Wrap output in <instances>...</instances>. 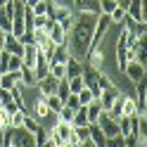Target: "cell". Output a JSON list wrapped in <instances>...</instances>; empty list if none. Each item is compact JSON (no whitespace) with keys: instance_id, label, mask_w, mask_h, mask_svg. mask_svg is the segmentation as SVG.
Returning a JSON list of instances; mask_svg holds the SVG:
<instances>
[{"instance_id":"obj_1","label":"cell","mask_w":147,"mask_h":147,"mask_svg":"<svg viewBox=\"0 0 147 147\" xmlns=\"http://www.w3.org/2000/svg\"><path fill=\"white\" fill-rule=\"evenodd\" d=\"M95 22H97V14L93 12H78V17H74V26L67 33L71 57H76L81 62L86 59V55L90 50V38H93V31H95Z\"/></svg>"},{"instance_id":"obj_2","label":"cell","mask_w":147,"mask_h":147,"mask_svg":"<svg viewBox=\"0 0 147 147\" xmlns=\"http://www.w3.org/2000/svg\"><path fill=\"white\" fill-rule=\"evenodd\" d=\"M48 138L52 140L55 147H62V145L71 138V123H64V121H59V119H57V123L48 131Z\"/></svg>"},{"instance_id":"obj_3","label":"cell","mask_w":147,"mask_h":147,"mask_svg":"<svg viewBox=\"0 0 147 147\" xmlns=\"http://www.w3.org/2000/svg\"><path fill=\"white\" fill-rule=\"evenodd\" d=\"M10 145L12 147H38L33 133H29L26 128H10Z\"/></svg>"},{"instance_id":"obj_4","label":"cell","mask_w":147,"mask_h":147,"mask_svg":"<svg viewBox=\"0 0 147 147\" xmlns=\"http://www.w3.org/2000/svg\"><path fill=\"white\" fill-rule=\"evenodd\" d=\"M128 36H131V31L121 26V33H119V38H116V64H119L121 71H123L126 62H128Z\"/></svg>"},{"instance_id":"obj_5","label":"cell","mask_w":147,"mask_h":147,"mask_svg":"<svg viewBox=\"0 0 147 147\" xmlns=\"http://www.w3.org/2000/svg\"><path fill=\"white\" fill-rule=\"evenodd\" d=\"M95 123L100 126V131L105 133V138H114V135H121V131H119V121H116L114 116H109L107 112H102V114H100Z\"/></svg>"},{"instance_id":"obj_6","label":"cell","mask_w":147,"mask_h":147,"mask_svg":"<svg viewBox=\"0 0 147 147\" xmlns=\"http://www.w3.org/2000/svg\"><path fill=\"white\" fill-rule=\"evenodd\" d=\"M126 14L131 17L133 22H147V14H145V0H128Z\"/></svg>"},{"instance_id":"obj_7","label":"cell","mask_w":147,"mask_h":147,"mask_svg":"<svg viewBox=\"0 0 147 147\" xmlns=\"http://www.w3.org/2000/svg\"><path fill=\"white\" fill-rule=\"evenodd\" d=\"M145 69H147V67H142L140 62L128 59V62H126V67H123V74L128 76V81H131V83H135V81L145 78Z\"/></svg>"},{"instance_id":"obj_8","label":"cell","mask_w":147,"mask_h":147,"mask_svg":"<svg viewBox=\"0 0 147 147\" xmlns=\"http://www.w3.org/2000/svg\"><path fill=\"white\" fill-rule=\"evenodd\" d=\"M57 83H59V78H55V76H50V74H45V76L36 83V88L40 90V95L43 97H48V95H55L57 93Z\"/></svg>"},{"instance_id":"obj_9","label":"cell","mask_w":147,"mask_h":147,"mask_svg":"<svg viewBox=\"0 0 147 147\" xmlns=\"http://www.w3.org/2000/svg\"><path fill=\"white\" fill-rule=\"evenodd\" d=\"M83 62L93 69H105V50L102 48H90Z\"/></svg>"},{"instance_id":"obj_10","label":"cell","mask_w":147,"mask_h":147,"mask_svg":"<svg viewBox=\"0 0 147 147\" xmlns=\"http://www.w3.org/2000/svg\"><path fill=\"white\" fill-rule=\"evenodd\" d=\"M121 93V90H119L116 86L114 88H105V90H100V105H102V112H109V107L114 105V100H116V95Z\"/></svg>"},{"instance_id":"obj_11","label":"cell","mask_w":147,"mask_h":147,"mask_svg":"<svg viewBox=\"0 0 147 147\" xmlns=\"http://www.w3.org/2000/svg\"><path fill=\"white\" fill-rule=\"evenodd\" d=\"M5 52H10V55H19L22 57V52H24V45L19 43V38H17L14 33H5Z\"/></svg>"},{"instance_id":"obj_12","label":"cell","mask_w":147,"mask_h":147,"mask_svg":"<svg viewBox=\"0 0 147 147\" xmlns=\"http://www.w3.org/2000/svg\"><path fill=\"white\" fill-rule=\"evenodd\" d=\"M88 140L93 142L95 147H105L107 138H105L102 131H100V126H97V123H88Z\"/></svg>"},{"instance_id":"obj_13","label":"cell","mask_w":147,"mask_h":147,"mask_svg":"<svg viewBox=\"0 0 147 147\" xmlns=\"http://www.w3.org/2000/svg\"><path fill=\"white\" fill-rule=\"evenodd\" d=\"M19 81L24 83V88H33L36 83H38V76H36V71H33V67H24L22 64V69H19Z\"/></svg>"},{"instance_id":"obj_14","label":"cell","mask_w":147,"mask_h":147,"mask_svg":"<svg viewBox=\"0 0 147 147\" xmlns=\"http://www.w3.org/2000/svg\"><path fill=\"white\" fill-rule=\"evenodd\" d=\"M64 69H67V78L81 76V74H83V62L76 59V57H69L67 62H64Z\"/></svg>"},{"instance_id":"obj_15","label":"cell","mask_w":147,"mask_h":147,"mask_svg":"<svg viewBox=\"0 0 147 147\" xmlns=\"http://www.w3.org/2000/svg\"><path fill=\"white\" fill-rule=\"evenodd\" d=\"M0 107H5L7 109V114H12L19 109V105L14 102V97L10 95V90H5V88H0Z\"/></svg>"},{"instance_id":"obj_16","label":"cell","mask_w":147,"mask_h":147,"mask_svg":"<svg viewBox=\"0 0 147 147\" xmlns=\"http://www.w3.org/2000/svg\"><path fill=\"white\" fill-rule=\"evenodd\" d=\"M78 12H93V14H100V0H74Z\"/></svg>"},{"instance_id":"obj_17","label":"cell","mask_w":147,"mask_h":147,"mask_svg":"<svg viewBox=\"0 0 147 147\" xmlns=\"http://www.w3.org/2000/svg\"><path fill=\"white\" fill-rule=\"evenodd\" d=\"M71 57V52H69V43H59V45H55V52H52V57L50 62H67Z\"/></svg>"},{"instance_id":"obj_18","label":"cell","mask_w":147,"mask_h":147,"mask_svg":"<svg viewBox=\"0 0 147 147\" xmlns=\"http://www.w3.org/2000/svg\"><path fill=\"white\" fill-rule=\"evenodd\" d=\"M33 71H36V76H38V81L45 76V74H50V62L45 55L38 52V57H36V64H33Z\"/></svg>"},{"instance_id":"obj_19","label":"cell","mask_w":147,"mask_h":147,"mask_svg":"<svg viewBox=\"0 0 147 147\" xmlns=\"http://www.w3.org/2000/svg\"><path fill=\"white\" fill-rule=\"evenodd\" d=\"M36 57H38V48L36 45H24V52H22V64L24 67H33Z\"/></svg>"},{"instance_id":"obj_20","label":"cell","mask_w":147,"mask_h":147,"mask_svg":"<svg viewBox=\"0 0 147 147\" xmlns=\"http://www.w3.org/2000/svg\"><path fill=\"white\" fill-rule=\"evenodd\" d=\"M19 71H7V74H3L0 76V88H5V90H10V88H14V83H19Z\"/></svg>"},{"instance_id":"obj_21","label":"cell","mask_w":147,"mask_h":147,"mask_svg":"<svg viewBox=\"0 0 147 147\" xmlns=\"http://www.w3.org/2000/svg\"><path fill=\"white\" fill-rule=\"evenodd\" d=\"M48 36H50V40H52L55 45H59V43H67V33H64V29H62V26H59L57 22L52 24V29L48 31Z\"/></svg>"},{"instance_id":"obj_22","label":"cell","mask_w":147,"mask_h":147,"mask_svg":"<svg viewBox=\"0 0 147 147\" xmlns=\"http://www.w3.org/2000/svg\"><path fill=\"white\" fill-rule=\"evenodd\" d=\"M86 109H88V123H95L97 121V116L102 114V105H100V100L95 97L90 105H86Z\"/></svg>"},{"instance_id":"obj_23","label":"cell","mask_w":147,"mask_h":147,"mask_svg":"<svg viewBox=\"0 0 147 147\" xmlns=\"http://www.w3.org/2000/svg\"><path fill=\"white\" fill-rule=\"evenodd\" d=\"M50 114H52V112L48 109V105H45V97L40 95V97H38V102H36V114H33V116H36V119H38V121L43 123V121H45V119H48Z\"/></svg>"},{"instance_id":"obj_24","label":"cell","mask_w":147,"mask_h":147,"mask_svg":"<svg viewBox=\"0 0 147 147\" xmlns=\"http://www.w3.org/2000/svg\"><path fill=\"white\" fill-rule=\"evenodd\" d=\"M71 126H88V109H86V105H81L76 112H74Z\"/></svg>"},{"instance_id":"obj_25","label":"cell","mask_w":147,"mask_h":147,"mask_svg":"<svg viewBox=\"0 0 147 147\" xmlns=\"http://www.w3.org/2000/svg\"><path fill=\"white\" fill-rule=\"evenodd\" d=\"M138 114V107H135V100L133 97H123V107H121V116H135Z\"/></svg>"},{"instance_id":"obj_26","label":"cell","mask_w":147,"mask_h":147,"mask_svg":"<svg viewBox=\"0 0 147 147\" xmlns=\"http://www.w3.org/2000/svg\"><path fill=\"white\" fill-rule=\"evenodd\" d=\"M22 128H26L29 133H36V131L40 128V121H38L36 116H31L29 112H26V114H24V123H22Z\"/></svg>"},{"instance_id":"obj_27","label":"cell","mask_w":147,"mask_h":147,"mask_svg":"<svg viewBox=\"0 0 147 147\" xmlns=\"http://www.w3.org/2000/svg\"><path fill=\"white\" fill-rule=\"evenodd\" d=\"M26 31V24H24V14H17V17H12V31L10 33H14L17 38Z\"/></svg>"},{"instance_id":"obj_28","label":"cell","mask_w":147,"mask_h":147,"mask_svg":"<svg viewBox=\"0 0 147 147\" xmlns=\"http://www.w3.org/2000/svg\"><path fill=\"white\" fill-rule=\"evenodd\" d=\"M45 105H48V109H50L52 114H59V109L64 107V102H62L57 95H48V97H45Z\"/></svg>"},{"instance_id":"obj_29","label":"cell","mask_w":147,"mask_h":147,"mask_svg":"<svg viewBox=\"0 0 147 147\" xmlns=\"http://www.w3.org/2000/svg\"><path fill=\"white\" fill-rule=\"evenodd\" d=\"M0 31H3V33H10L12 31V14H7L3 7H0Z\"/></svg>"},{"instance_id":"obj_30","label":"cell","mask_w":147,"mask_h":147,"mask_svg":"<svg viewBox=\"0 0 147 147\" xmlns=\"http://www.w3.org/2000/svg\"><path fill=\"white\" fill-rule=\"evenodd\" d=\"M67 83H69V93H81L83 90V76H71V78H67Z\"/></svg>"},{"instance_id":"obj_31","label":"cell","mask_w":147,"mask_h":147,"mask_svg":"<svg viewBox=\"0 0 147 147\" xmlns=\"http://www.w3.org/2000/svg\"><path fill=\"white\" fill-rule=\"evenodd\" d=\"M50 76L55 78H67V69L62 62H50Z\"/></svg>"},{"instance_id":"obj_32","label":"cell","mask_w":147,"mask_h":147,"mask_svg":"<svg viewBox=\"0 0 147 147\" xmlns=\"http://www.w3.org/2000/svg\"><path fill=\"white\" fill-rule=\"evenodd\" d=\"M24 109H17V112H12L10 114V128H22V123H24Z\"/></svg>"},{"instance_id":"obj_33","label":"cell","mask_w":147,"mask_h":147,"mask_svg":"<svg viewBox=\"0 0 147 147\" xmlns=\"http://www.w3.org/2000/svg\"><path fill=\"white\" fill-rule=\"evenodd\" d=\"M19 69H22V57L7 52V71H19Z\"/></svg>"},{"instance_id":"obj_34","label":"cell","mask_w":147,"mask_h":147,"mask_svg":"<svg viewBox=\"0 0 147 147\" xmlns=\"http://www.w3.org/2000/svg\"><path fill=\"white\" fill-rule=\"evenodd\" d=\"M123 17H126V10H121V7H114L112 12H109V19H112V24H121L123 22Z\"/></svg>"},{"instance_id":"obj_35","label":"cell","mask_w":147,"mask_h":147,"mask_svg":"<svg viewBox=\"0 0 147 147\" xmlns=\"http://www.w3.org/2000/svg\"><path fill=\"white\" fill-rule=\"evenodd\" d=\"M116 5H119L116 0H100V14H109Z\"/></svg>"},{"instance_id":"obj_36","label":"cell","mask_w":147,"mask_h":147,"mask_svg":"<svg viewBox=\"0 0 147 147\" xmlns=\"http://www.w3.org/2000/svg\"><path fill=\"white\" fill-rule=\"evenodd\" d=\"M78 95V100H81V105H90V102H93V100H95V95L93 93H90V90L83 86V90H81V93H76Z\"/></svg>"},{"instance_id":"obj_37","label":"cell","mask_w":147,"mask_h":147,"mask_svg":"<svg viewBox=\"0 0 147 147\" xmlns=\"http://www.w3.org/2000/svg\"><path fill=\"white\" fill-rule=\"evenodd\" d=\"M105 147H126V142H123V135H114V138H107Z\"/></svg>"},{"instance_id":"obj_38","label":"cell","mask_w":147,"mask_h":147,"mask_svg":"<svg viewBox=\"0 0 147 147\" xmlns=\"http://www.w3.org/2000/svg\"><path fill=\"white\" fill-rule=\"evenodd\" d=\"M19 43L22 45H33V31H24L19 36Z\"/></svg>"},{"instance_id":"obj_39","label":"cell","mask_w":147,"mask_h":147,"mask_svg":"<svg viewBox=\"0 0 147 147\" xmlns=\"http://www.w3.org/2000/svg\"><path fill=\"white\" fill-rule=\"evenodd\" d=\"M78 147H95V145L90 142V140H83V142H78Z\"/></svg>"},{"instance_id":"obj_40","label":"cell","mask_w":147,"mask_h":147,"mask_svg":"<svg viewBox=\"0 0 147 147\" xmlns=\"http://www.w3.org/2000/svg\"><path fill=\"white\" fill-rule=\"evenodd\" d=\"M3 48H5V33L0 31V50H3Z\"/></svg>"},{"instance_id":"obj_41","label":"cell","mask_w":147,"mask_h":147,"mask_svg":"<svg viewBox=\"0 0 147 147\" xmlns=\"http://www.w3.org/2000/svg\"><path fill=\"white\" fill-rule=\"evenodd\" d=\"M36 3H38V0H24V5H29V7H33Z\"/></svg>"},{"instance_id":"obj_42","label":"cell","mask_w":147,"mask_h":147,"mask_svg":"<svg viewBox=\"0 0 147 147\" xmlns=\"http://www.w3.org/2000/svg\"><path fill=\"white\" fill-rule=\"evenodd\" d=\"M0 76H3V74H0Z\"/></svg>"}]
</instances>
